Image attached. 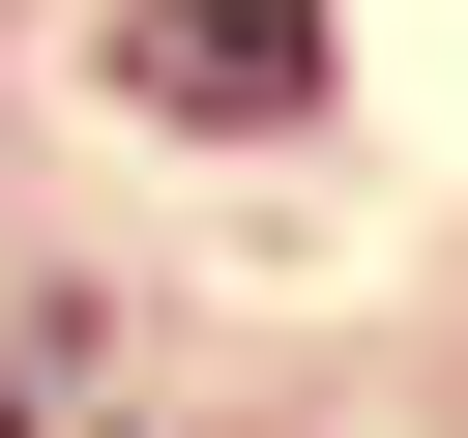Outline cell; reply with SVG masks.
Instances as JSON below:
<instances>
[{
    "label": "cell",
    "instance_id": "1",
    "mask_svg": "<svg viewBox=\"0 0 468 438\" xmlns=\"http://www.w3.org/2000/svg\"><path fill=\"white\" fill-rule=\"evenodd\" d=\"M117 58H146V117H292L322 88V0H146Z\"/></svg>",
    "mask_w": 468,
    "mask_h": 438
}]
</instances>
